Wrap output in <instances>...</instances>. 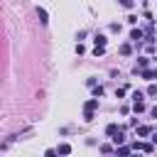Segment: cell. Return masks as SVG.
<instances>
[{"label":"cell","mask_w":157,"mask_h":157,"mask_svg":"<svg viewBox=\"0 0 157 157\" xmlns=\"http://www.w3.org/2000/svg\"><path fill=\"white\" fill-rule=\"evenodd\" d=\"M147 64H150V59H147V56H140V59H137V66H135V71H140V69H147Z\"/></svg>","instance_id":"cell-8"},{"label":"cell","mask_w":157,"mask_h":157,"mask_svg":"<svg viewBox=\"0 0 157 157\" xmlns=\"http://www.w3.org/2000/svg\"><path fill=\"white\" fill-rule=\"evenodd\" d=\"M56 152H59V155H71V145H66V142H64V145H59V150H56Z\"/></svg>","instance_id":"cell-12"},{"label":"cell","mask_w":157,"mask_h":157,"mask_svg":"<svg viewBox=\"0 0 157 157\" xmlns=\"http://www.w3.org/2000/svg\"><path fill=\"white\" fill-rule=\"evenodd\" d=\"M150 113H152V118H157V105H155V108H152Z\"/></svg>","instance_id":"cell-20"},{"label":"cell","mask_w":157,"mask_h":157,"mask_svg":"<svg viewBox=\"0 0 157 157\" xmlns=\"http://www.w3.org/2000/svg\"><path fill=\"white\" fill-rule=\"evenodd\" d=\"M105 135H108L115 145H123V140H125V137H123V135H125V132H123V128H118L115 123H110V125L105 128Z\"/></svg>","instance_id":"cell-1"},{"label":"cell","mask_w":157,"mask_h":157,"mask_svg":"<svg viewBox=\"0 0 157 157\" xmlns=\"http://www.w3.org/2000/svg\"><path fill=\"white\" fill-rule=\"evenodd\" d=\"M130 152H132V145H130V147H128V145H120V147L115 145V155H130Z\"/></svg>","instance_id":"cell-5"},{"label":"cell","mask_w":157,"mask_h":157,"mask_svg":"<svg viewBox=\"0 0 157 157\" xmlns=\"http://www.w3.org/2000/svg\"><path fill=\"white\" fill-rule=\"evenodd\" d=\"M96 108H98V98L93 96L91 101H86V105H83V110H96Z\"/></svg>","instance_id":"cell-4"},{"label":"cell","mask_w":157,"mask_h":157,"mask_svg":"<svg viewBox=\"0 0 157 157\" xmlns=\"http://www.w3.org/2000/svg\"><path fill=\"white\" fill-rule=\"evenodd\" d=\"M93 96L101 98V96H103V86H93Z\"/></svg>","instance_id":"cell-15"},{"label":"cell","mask_w":157,"mask_h":157,"mask_svg":"<svg viewBox=\"0 0 157 157\" xmlns=\"http://www.w3.org/2000/svg\"><path fill=\"white\" fill-rule=\"evenodd\" d=\"M142 37H145V32H142V29H132V32H130V39H132V42H140Z\"/></svg>","instance_id":"cell-7"},{"label":"cell","mask_w":157,"mask_h":157,"mask_svg":"<svg viewBox=\"0 0 157 157\" xmlns=\"http://www.w3.org/2000/svg\"><path fill=\"white\" fill-rule=\"evenodd\" d=\"M37 17H39V22H42V25H47V22H49V20H47V10H44V7H37Z\"/></svg>","instance_id":"cell-6"},{"label":"cell","mask_w":157,"mask_h":157,"mask_svg":"<svg viewBox=\"0 0 157 157\" xmlns=\"http://www.w3.org/2000/svg\"><path fill=\"white\" fill-rule=\"evenodd\" d=\"M101 152H103V155H110V152H115V147H110V145H101Z\"/></svg>","instance_id":"cell-14"},{"label":"cell","mask_w":157,"mask_h":157,"mask_svg":"<svg viewBox=\"0 0 157 157\" xmlns=\"http://www.w3.org/2000/svg\"><path fill=\"white\" fill-rule=\"evenodd\" d=\"M132 110H135V113H142V110H145V103H142V101H132Z\"/></svg>","instance_id":"cell-11"},{"label":"cell","mask_w":157,"mask_h":157,"mask_svg":"<svg viewBox=\"0 0 157 157\" xmlns=\"http://www.w3.org/2000/svg\"><path fill=\"white\" fill-rule=\"evenodd\" d=\"M147 96H157V86H155V83L147 88Z\"/></svg>","instance_id":"cell-19"},{"label":"cell","mask_w":157,"mask_h":157,"mask_svg":"<svg viewBox=\"0 0 157 157\" xmlns=\"http://www.w3.org/2000/svg\"><path fill=\"white\" fill-rule=\"evenodd\" d=\"M142 98H145L142 91H135V93H132V101H142Z\"/></svg>","instance_id":"cell-17"},{"label":"cell","mask_w":157,"mask_h":157,"mask_svg":"<svg viewBox=\"0 0 157 157\" xmlns=\"http://www.w3.org/2000/svg\"><path fill=\"white\" fill-rule=\"evenodd\" d=\"M93 42H96V47H105L108 37H105V34H96V39H93Z\"/></svg>","instance_id":"cell-10"},{"label":"cell","mask_w":157,"mask_h":157,"mask_svg":"<svg viewBox=\"0 0 157 157\" xmlns=\"http://www.w3.org/2000/svg\"><path fill=\"white\" fill-rule=\"evenodd\" d=\"M132 2H135V0H120V5H123L125 10H130V7H132Z\"/></svg>","instance_id":"cell-18"},{"label":"cell","mask_w":157,"mask_h":157,"mask_svg":"<svg viewBox=\"0 0 157 157\" xmlns=\"http://www.w3.org/2000/svg\"><path fill=\"white\" fill-rule=\"evenodd\" d=\"M130 52H132V47H130V44H120V54H123V56H128Z\"/></svg>","instance_id":"cell-13"},{"label":"cell","mask_w":157,"mask_h":157,"mask_svg":"<svg viewBox=\"0 0 157 157\" xmlns=\"http://www.w3.org/2000/svg\"><path fill=\"white\" fill-rule=\"evenodd\" d=\"M132 150H142V152H152L155 147H152V142H135V145H132Z\"/></svg>","instance_id":"cell-3"},{"label":"cell","mask_w":157,"mask_h":157,"mask_svg":"<svg viewBox=\"0 0 157 157\" xmlns=\"http://www.w3.org/2000/svg\"><path fill=\"white\" fill-rule=\"evenodd\" d=\"M150 132H152V128H150V125H140V128H137V135H140V137H147Z\"/></svg>","instance_id":"cell-9"},{"label":"cell","mask_w":157,"mask_h":157,"mask_svg":"<svg viewBox=\"0 0 157 157\" xmlns=\"http://www.w3.org/2000/svg\"><path fill=\"white\" fill-rule=\"evenodd\" d=\"M137 74H140L142 78H147V81H155V78H157V69H140Z\"/></svg>","instance_id":"cell-2"},{"label":"cell","mask_w":157,"mask_h":157,"mask_svg":"<svg viewBox=\"0 0 157 157\" xmlns=\"http://www.w3.org/2000/svg\"><path fill=\"white\" fill-rule=\"evenodd\" d=\"M93 54H96V56H103V54H105V47H96Z\"/></svg>","instance_id":"cell-16"}]
</instances>
